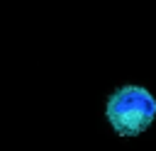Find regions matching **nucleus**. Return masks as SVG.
Masks as SVG:
<instances>
[{"instance_id": "f257e3e1", "label": "nucleus", "mask_w": 156, "mask_h": 151, "mask_svg": "<svg viewBox=\"0 0 156 151\" xmlns=\"http://www.w3.org/2000/svg\"><path fill=\"white\" fill-rule=\"evenodd\" d=\"M107 122L119 136L146 132L156 117V97L141 85H119L105 105Z\"/></svg>"}]
</instances>
